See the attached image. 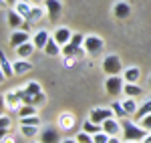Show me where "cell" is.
Here are the masks:
<instances>
[{"mask_svg": "<svg viewBox=\"0 0 151 143\" xmlns=\"http://www.w3.org/2000/svg\"><path fill=\"white\" fill-rule=\"evenodd\" d=\"M121 131H123V139L125 141H143L147 137V133H149L145 127H141L139 123L129 121L127 117L121 119Z\"/></svg>", "mask_w": 151, "mask_h": 143, "instance_id": "6da1fadb", "label": "cell"}, {"mask_svg": "<svg viewBox=\"0 0 151 143\" xmlns=\"http://www.w3.org/2000/svg\"><path fill=\"white\" fill-rule=\"evenodd\" d=\"M125 89V79L121 75H109L105 79V91L109 97H119Z\"/></svg>", "mask_w": 151, "mask_h": 143, "instance_id": "7a4b0ae2", "label": "cell"}, {"mask_svg": "<svg viewBox=\"0 0 151 143\" xmlns=\"http://www.w3.org/2000/svg\"><path fill=\"white\" fill-rule=\"evenodd\" d=\"M85 50H87V55H91V57H97V55H101L105 50V40L103 38H99V36L95 34H89L85 38Z\"/></svg>", "mask_w": 151, "mask_h": 143, "instance_id": "3957f363", "label": "cell"}, {"mask_svg": "<svg viewBox=\"0 0 151 143\" xmlns=\"http://www.w3.org/2000/svg\"><path fill=\"white\" fill-rule=\"evenodd\" d=\"M103 71L105 75L109 77V75H121V59L117 57V55H107L103 59Z\"/></svg>", "mask_w": 151, "mask_h": 143, "instance_id": "277c9868", "label": "cell"}, {"mask_svg": "<svg viewBox=\"0 0 151 143\" xmlns=\"http://www.w3.org/2000/svg\"><path fill=\"white\" fill-rule=\"evenodd\" d=\"M113 115H115L113 109H107V107H93L89 111V119L93 121V123H99V125H103V121H107Z\"/></svg>", "mask_w": 151, "mask_h": 143, "instance_id": "5b68a950", "label": "cell"}, {"mask_svg": "<svg viewBox=\"0 0 151 143\" xmlns=\"http://www.w3.org/2000/svg\"><path fill=\"white\" fill-rule=\"evenodd\" d=\"M45 8H47L48 20H58L63 14V2L60 0H45Z\"/></svg>", "mask_w": 151, "mask_h": 143, "instance_id": "8992f818", "label": "cell"}, {"mask_svg": "<svg viewBox=\"0 0 151 143\" xmlns=\"http://www.w3.org/2000/svg\"><path fill=\"white\" fill-rule=\"evenodd\" d=\"M28 40H32V38H30V34H28V30L18 28V30H12V32H10L8 45H10L12 48H16V47H20V45H24V42H28Z\"/></svg>", "mask_w": 151, "mask_h": 143, "instance_id": "52a82bcc", "label": "cell"}, {"mask_svg": "<svg viewBox=\"0 0 151 143\" xmlns=\"http://www.w3.org/2000/svg\"><path fill=\"white\" fill-rule=\"evenodd\" d=\"M38 137H40V143H60V131H57L55 127H45V129H40L38 133Z\"/></svg>", "mask_w": 151, "mask_h": 143, "instance_id": "ba28073f", "label": "cell"}, {"mask_svg": "<svg viewBox=\"0 0 151 143\" xmlns=\"http://www.w3.org/2000/svg\"><path fill=\"white\" fill-rule=\"evenodd\" d=\"M85 55H87V50H85V47H75V45H65V47H63V57H65V59H83V57H85Z\"/></svg>", "mask_w": 151, "mask_h": 143, "instance_id": "9c48e42d", "label": "cell"}, {"mask_svg": "<svg viewBox=\"0 0 151 143\" xmlns=\"http://www.w3.org/2000/svg\"><path fill=\"white\" fill-rule=\"evenodd\" d=\"M129 14H131V6H129L127 0H117L115 4H113V16L115 18L123 20V18H127Z\"/></svg>", "mask_w": 151, "mask_h": 143, "instance_id": "30bf717a", "label": "cell"}, {"mask_svg": "<svg viewBox=\"0 0 151 143\" xmlns=\"http://www.w3.org/2000/svg\"><path fill=\"white\" fill-rule=\"evenodd\" d=\"M50 32L48 30H45V28H40V30H36L35 34H32V42H35L36 48H40V50H45V47H47V42L50 40Z\"/></svg>", "mask_w": 151, "mask_h": 143, "instance_id": "8fae6325", "label": "cell"}, {"mask_svg": "<svg viewBox=\"0 0 151 143\" xmlns=\"http://www.w3.org/2000/svg\"><path fill=\"white\" fill-rule=\"evenodd\" d=\"M70 36H73V32H70L67 26H58L57 30L52 32V38L57 40L60 47H65V45H69L70 42Z\"/></svg>", "mask_w": 151, "mask_h": 143, "instance_id": "7c38bea8", "label": "cell"}, {"mask_svg": "<svg viewBox=\"0 0 151 143\" xmlns=\"http://www.w3.org/2000/svg\"><path fill=\"white\" fill-rule=\"evenodd\" d=\"M24 22H26V18H24V16H20V14L14 10V8H12V10H8V26H10L12 30H18V28H22V24H24Z\"/></svg>", "mask_w": 151, "mask_h": 143, "instance_id": "4fadbf2b", "label": "cell"}, {"mask_svg": "<svg viewBox=\"0 0 151 143\" xmlns=\"http://www.w3.org/2000/svg\"><path fill=\"white\" fill-rule=\"evenodd\" d=\"M103 131L107 133V135H119V131H121V123L117 119H113V117H109L107 121H103Z\"/></svg>", "mask_w": 151, "mask_h": 143, "instance_id": "5bb4252c", "label": "cell"}, {"mask_svg": "<svg viewBox=\"0 0 151 143\" xmlns=\"http://www.w3.org/2000/svg\"><path fill=\"white\" fill-rule=\"evenodd\" d=\"M45 14H47V8H45V4H38V6H32V12L28 14V22L30 24H36V22H40L42 18H45Z\"/></svg>", "mask_w": 151, "mask_h": 143, "instance_id": "9a60e30c", "label": "cell"}, {"mask_svg": "<svg viewBox=\"0 0 151 143\" xmlns=\"http://www.w3.org/2000/svg\"><path fill=\"white\" fill-rule=\"evenodd\" d=\"M35 50H36V47H35V42H32V40H28V42H24V45H20V47L14 48V52L18 55V59H28Z\"/></svg>", "mask_w": 151, "mask_h": 143, "instance_id": "2e32d148", "label": "cell"}, {"mask_svg": "<svg viewBox=\"0 0 151 143\" xmlns=\"http://www.w3.org/2000/svg\"><path fill=\"white\" fill-rule=\"evenodd\" d=\"M73 125H75V115L73 113H60V117H58V129L60 131H69V129H73Z\"/></svg>", "mask_w": 151, "mask_h": 143, "instance_id": "e0dca14e", "label": "cell"}, {"mask_svg": "<svg viewBox=\"0 0 151 143\" xmlns=\"http://www.w3.org/2000/svg\"><path fill=\"white\" fill-rule=\"evenodd\" d=\"M123 79H125V83H139L141 79V69L139 67H129L123 71Z\"/></svg>", "mask_w": 151, "mask_h": 143, "instance_id": "ac0fdd59", "label": "cell"}, {"mask_svg": "<svg viewBox=\"0 0 151 143\" xmlns=\"http://www.w3.org/2000/svg\"><path fill=\"white\" fill-rule=\"evenodd\" d=\"M45 55L47 57H58V55H63V47L58 45L52 36H50V40L47 42V47H45Z\"/></svg>", "mask_w": 151, "mask_h": 143, "instance_id": "d6986e66", "label": "cell"}, {"mask_svg": "<svg viewBox=\"0 0 151 143\" xmlns=\"http://www.w3.org/2000/svg\"><path fill=\"white\" fill-rule=\"evenodd\" d=\"M32 2H28V0H18L16 4H14V10L18 12L20 16H24V18H28V14L32 12Z\"/></svg>", "mask_w": 151, "mask_h": 143, "instance_id": "ffe728a7", "label": "cell"}, {"mask_svg": "<svg viewBox=\"0 0 151 143\" xmlns=\"http://www.w3.org/2000/svg\"><path fill=\"white\" fill-rule=\"evenodd\" d=\"M12 67H14V75H24L32 71V65L28 63V59H18L16 63H12Z\"/></svg>", "mask_w": 151, "mask_h": 143, "instance_id": "44dd1931", "label": "cell"}, {"mask_svg": "<svg viewBox=\"0 0 151 143\" xmlns=\"http://www.w3.org/2000/svg\"><path fill=\"white\" fill-rule=\"evenodd\" d=\"M4 103L8 105V109H20L18 105H22V101H20V97H18V91L6 93V95H4Z\"/></svg>", "mask_w": 151, "mask_h": 143, "instance_id": "7402d4cb", "label": "cell"}, {"mask_svg": "<svg viewBox=\"0 0 151 143\" xmlns=\"http://www.w3.org/2000/svg\"><path fill=\"white\" fill-rule=\"evenodd\" d=\"M125 97H141L143 95V89L139 87V83H125V89H123Z\"/></svg>", "mask_w": 151, "mask_h": 143, "instance_id": "603a6c76", "label": "cell"}, {"mask_svg": "<svg viewBox=\"0 0 151 143\" xmlns=\"http://www.w3.org/2000/svg\"><path fill=\"white\" fill-rule=\"evenodd\" d=\"M0 67H2V77L6 79H10L12 75H14V67H12V63H8V59L4 57V55H0Z\"/></svg>", "mask_w": 151, "mask_h": 143, "instance_id": "cb8c5ba5", "label": "cell"}, {"mask_svg": "<svg viewBox=\"0 0 151 143\" xmlns=\"http://www.w3.org/2000/svg\"><path fill=\"white\" fill-rule=\"evenodd\" d=\"M20 131H22L24 137H28V139H35L36 135L40 133V127H38V125H20Z\"/></svg>", "mask_w": 151, "mask_h": 143, "instance_id": "d4e9b609", "label": "cell"}, {"mask_svg": "<svg viewBox=\"0 0 151 143\" xmlns=\"http://www.w3.org/2000/svg\"><path fill=\"white\" fill-rule=\"evenodd\" d=\"M149 113H151V99H147V101H143V105L137 109V113H135L133 117H135L137 121H141L145 115H149Z\"/></svg>", "mask_w": 151, "mask_h": 143, "instance_id": "484cf974", "label": "cell"}, {"mask_svg": "<svg viewBox=\"0 0 151 143\" xmlns=\"http://www.w3.org/2000/svg\"><path fill=\"white\" fill-rule=\"evenodd\" d=\"M83 131H87V133H91V135H95V133L103 131V125H99V123H93L91 119H87L85 123H83Z\"/></svg>", "mask_w": 151, "mask_h": 143, "instance_id": "4316f807", "label": "cell"}, {"mask_svg": "<svg viewBox=\"0 0 151 143\" xmlns=\"http://www.w3.org/2000/svg\"><path fill=\"white\" fill-rule=\"evenodd\" d=\"M123 107H125V111H127L129 115H135V113H137V101H135V99H133V97H127V99H125V101H123Z\"/></svg>", "mask_w": 151, "mask_h": 143, "instance_id": "83f0119b", "label": "cell"}, {"mask_svg": "<svg viewBox=\"0 0 151 143\" xmlns=\"http://www.w3.org/2000/svg\"><path fill=\"white\" fill-rule=\"evenodd\" d=\"M30 115H36V107L35 105H20V109H18V117H30Z\"/></svg>", "mask_w": 151, "mask_h": 143, "instance_id": "f1b7e54d", "label": "cell"}, {"mask_svg": "<svg viewBox=\"0 0 151 143\" xmlns=\"http://www.w3.org/2000/svg\"><path fill=\"white\" fill-rule=\"evenodd\" d=\"M111 109H113V113H115L117 117H121V119H125V117H129V113L125 111V107H123V103H113V105H111Z\"/></svg>", "mask_w": 151, "mask_h": 143, "instance_id": "f546056e", "label": "cell"}, {"mask_svg": "<svg viewBox=\"0 0 151 143\" xmlns=\"http://www.w3.org/2000/svg\"><path fill=\"white\" fill-rule=\"evenodd\" d=\"M20 125H38L40 127V117L30 115V117H20Z\"/></svg>", "mask_w": 151, "mask_h": 143, "instance_id": "4dcf8cb0", "label": "cell"}, {"mask_svg": "<svg viewBox=\"0 0 151 143\" xmlns=\"http://www.w3.org/2000/svg\"><path fill=\"white\" fill-rule=\"evenodd\" d=\"M75 139H77V143H95L93 135H91V133H87V131H79V135H77Z\"/></svg>", "mask_w": 151, "mask_h": 143, "instance_id": "1f68e13d", "label": "cell"}, {"mask_svg": "<svg viewBox=\"0 0 151 143\" xmlns=\"http://www.w3.org/2000/svg\"><path fill=\"white\" fill-rule=\"evenodd\" d=\"M85 38H87V36L81 34V32H73V36H70V45H75V47H83V45H85Z\"/></svg>", "mask_w": 151, "mask_h": 143, "instance_id": "d6a6232c", "label": "cell"}, {"mask_svg": "<svg viewBox=\"0 0 151 143\" xmlns=\"http://www.w3.org/2000/svg\"><path fill=\"white\" fill-rule=\"evenodd\" d=\"M10 119H8V117H6V115H2V117H0V131H2V135H6V131H8V129H10Z\"/></svg>", "mask_w": 151, "mask_h": 143, "instance_id": "836d02e7", "label": "cell"}, {"mask_svg": "<svg viewBox=\"0 0 151 143\" xmlns=\"http://www.w3.org/2000/svg\"><path fill=\"white\" fill-rule=\"evenodd\" d=\"M109 137H111V135H107L105 131H99V133H95V135H93L95 143H107V141H109Z\"/></svg>", "mask_w": 151, "mask_h": 143, "instance_id": "e575fe53", "label": "cell"}, {"mask_svg": "<svg viewBox=\"0 0 151 143\" xmlns=\"http://www.w3.org/2000/svg\"><path fill=\"white\" fill-rule=\"evenodd\" d=\"M137 123H139L141 127H145L147 131H151V113H149V115H145V117H143L141 121H137Z\"/></svg>", "mask_w": 151, "mask_h": 143, "instance_id": "d590c367", "label": "cell"}, {"mask_svg": "<svg viewBox=\"0 0 151 143\" xmlns=\"http://www.w3.org/2000/svg\"><path fill=\"white\" fill-rule=\"evenodd\" d=\"M2 143H14V137H10V135H8V137L2 135Z\"/></svg>", "mask_w": 151, "mask_h": 143, "instance_id": "8d00e7d4", "label": "cell"}, {"mask_svg": "<svg viewBox=\"0 0 151 143\" xmlns=\"http://www.w3.org/2000/svg\"><path fill=\"white\" fill-rule=\"evenodd\" d=\"M107 143H121V139L117 137V135H113V137H109V141Z\"/></svg>", "mask_w": 151, "mask_h": 143, "instance_id": "74e56055", "label": "cell"}, {"mask_svg": "<svg viewBox=\"0 0 151 143\" xmlns=\"http://www.w3.org/2000/svg\"><path fill=\"white\" fill-rule=\"evenodd\" d=\"M18 0H2V6H6V4H16Z\"/></svg>", "mask_w": 151, "mask_h": 143, "instance_id": "f35d334b", "label": "cell"}, {"mask_svg": "<svg viewBox=\"0 0 151 143\" xmlns=\"http://www.w3.org/2000/svg\"><path fill=\"white\" fill-rule=\"evenodd\" d=\"M141 143H151V133H147V137H145V139H143Z\"/></svg>", "mask_w": 151, "mask_h": 143, "instance_id": "ab89813d", "label": "cell"}, {"mask_svg": "<svg viewBox=\"0 0 151 143\" xmlns=\"http://www.w3.org/2000/svg\"><path fill=\"white\" fill-rule=\"evenodd\" d=\"M30 2H32L35 6H38V4H45V0H30Z\"/></svg>", "mask_w": 151, "mask_h": 143, "instance_id": "60d3db41", "label": "cell"}, {"mask_svg": "<svg viewBox=\"0 0 151 143\" xmlns=\"http://www.w3.org/2000/svg\"><path fill=\"white\" fill-rule=\"evenodd\" d=\"M60 143H77V139H63Z\"/></svg>", "mask_w": 151, "mask_h": 143, "instance_id": "b9f144b4", "label": "cell"}, {"mask_svg": "<svg viewBox=\"0 0 151 143\" xmlns=\"http://www.w3.org/2000/svg\"><path fill=\"white\" fill-rule=\"evenodd\" d=\"M123 143H141V141H123Z\"/></svg>", "mask_w": 151, "mask_h": 143, "instance_id": "7bdbcfd3", "label": "cell"}, {"mask_svg": "<svg viewBox=\"0 0 151 143\" xmlns=\"http://www.w3.org/2000/svg\"><path fill=\"white\" fill-rule=\"evenodd\" d=\"M149 89H151V77H149Z\"/></svg>", "mask_w": 151, "mask_h": 143, "instance_id": "ee69618b", "label": "cell"}, {"mask_svg": "<svg viewBox=\"0 0 151 143\" xmlns=\"http://www.w3.org/2000/svg\"><path fill=\"white\" fill-rule=\"evenodd\" d=\"M32 143H40V141H32Z\"/></svg>", "mask_w": 151, "mask_h": 143, "instance_id": "f6af8a7d", "label": "cell"}]
</instances>
